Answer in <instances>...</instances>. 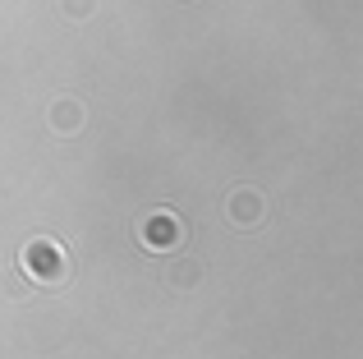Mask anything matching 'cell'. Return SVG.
I'll return each mask as SVG.
<instances>
[{
	"label": "cell",
	"instance_id": "cell-1",
	"mask_svg": "<svg viewBox=\"0 0 363 359\" xmlns=\"http://www.w3.org/2000/svg\"><path fill=\"white\" fill-rule=\"evenodd\" d=\"M18 267L28 272V281L37 286H65L69 281V253L55 240H28L18 249Z\"/></svg>",
	"mask_w": 363,
	"mask_h": 359
},
{
	"label": "cell",
	"instance_id": "cell-2",
	"mask_svg": "<svg viewBox=\"0 0 363 359\" xmlns=\"http://www.w3.org/2000/svg\"><path fill=\"white\" fill-rule=\"evenodd\" d=\"M184 221H179L175 212H166V207H157V212H147L138 221V240H143V249H152V253H170V249H179L184 244Z\"/></svg>",
	"mask_w": 363,
	"mask_h": 359
},
{
	"label": "cell",
	"instance_id": "cell-3",
	"mask_svg": "<svg viewBox=\"0 0 363 359\" xmlns=\"http://www.w3.org/2000/svg\"><path fill=\"white\" fill-rule=\"evenodd\" d=\"M225 212H230V221L240 226V231H248V226H257V221H262L267 203H262V194H257V189H235V194H230V203H225Z\"/></svg>",
	"mask_w": 363,
	"mask_h": 359
},
{
	"label": "cell",
	"instance_id": "cell-4",
	"mask_svg": "<svg viewBox=\"0 0 363 359\" xmlns=\"http://www.w3.org/2000/svg\"><path fill=\"white\" fill-rule=\"evenodd\" d=\"M51 129L55 134H79L83 129V101H74V97H60L51 106Z\"/></svg>",
	"mask_w": 363,
	"mask_h": 359
},
{
	"label": "cell",
	"instance_id": "cell-5",
	"mask_svg": "<svg viewBox=\"0 0 363 359\" xmlns=\"http://www.w3.org/2000/svg\"><path fill=\"white\" fill-rule=\"evenodd\" d=\"M60 5H65V14H69V18H88L92 14V0H60Z\"/></svg>",
	"mask_w": 363,
	"mask_h": 359
},
{
	"label": "cell",
	"instance_id": "cell-6",
	"mask_svg": "<svg viewBox=\"0 0 363 359\" xmlns=\"http://www.w3.org/2000/svg\"><path fill=\"white\" fill-rule=\"evenodd\" d=\"M170 281H175V286H194V281H198V267H194V263H184V267L170 272Z\"/></svg>",
	"mask_w": 363,
	"mask_h": 359
}]
</instances>
